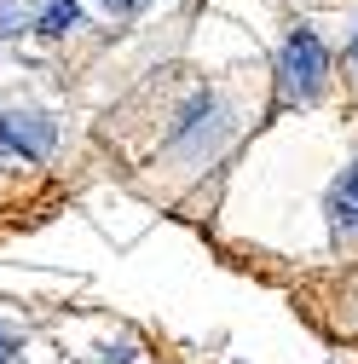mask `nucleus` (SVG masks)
I'll list each match as a JSON object with an SVG mask.
<instances>
[{
  "instance_id": "nucleus-1",
  "label": "nucleus",
  "mask_w": 358,
  "mask_h": 364,
  "mask_svg": "<svg viewBox=\"0 0 358 364\" xmlns=\"http://www.w3.org/2000/svg\"><path fill=\"white\" fill-rule=\"evenodd\" d=\"M162 116H168V133H156V145H151L145 162L162 173L156 197H179L185 186H202V179L232 156L243 122L226 105V93H214V87H202V81L179 87V93L162 105Z\"/></svg>"
},
{
  "instance_id": "nucleus-2",
  "label": "nucleus",
  "mask_w": 358,
  "mask_h": 364,
  "mask_svg": "<svg viewBox=\"0 0 358 364\" xmlns=\"http://www.w3.org/2000/svg\"><path fill=\"white\" fill-rule=\"evenodd\" d=\"M330 93V47L318 41V29L295 23L278 47V70H272V110H312Z\"/></svg>"
},
{
  "instance_id": "nucleus-3",
  "label": "nucleus",
  "mask_w": 358,
  "mask_h": 364,
  "mask_svg": "<svg viewBox=\"0 0 358 364\" xmlns=\"http://www.w3.org/2000/svg\"><path fill=\"white\" fill-rule=\"evenodd\" d=\"M58 127L40 116V110H6L0 116V156H29V162H47L53 156Z\"/></svg>"
},
{
  "instance_id": "nucleus-4",
  "label": "nucleus",
  "mask_w": 358,
  "mask_h": 364,
  "mask_svg": "<svg viewBox=\"0 0 358 364\" xmlns=\"http://www.w3.org/2000/svg\"><path fill=\"white\" fill-rule=\"evenodd\" d=\"M324 220H330V243L335 249H358V151L335 173V186L324 197Z\"/></svg>"
},
{
  "instance_id": "nucleus-5",
  "label": "nucleus",
  "mask_w": 358,
  "mask_h": 364,
  "mask_svg": "<svg viewBox=\"0 0 358 364\" xmlns=\"http://www.w3.org/2000/svg\"><path fill=\"white\" fill-rule=\"evenodd\" d=\"M75 18H81L75 0H47V6L35 12V29H40V35H70V29H75Z\"/></svg>"
},
{
  "instance_id": "nucleus-6",
  "label": "nucleus",
  "mask_w": 358,
  "mask_h": 364,
  "mask_svg": "<svg viewBox=\"0 0 358 364\" xmlns=\"http://www.w3.org/2000/svg\"><path fill=\"white\" fill-rule=\"evenodd\" d=\"M18 358H23V336L0 318V364H18Z\"/></svg>"
},
{
  "instance_id": "nucleus-7",
  "label": "nucleus",
  "mask_w": 358,
  "mask_h": 364,
  "mask_svg": "<svg viewBox=\"0 0 358 364\" xmlns=\"http://www.w3.org/2000/svg\"><path fill=\"white\" fill-rule=\"evenodd\" d=\"M347 70H352V75H358V29H352V35H347Z\"/></svg>"
}]
</instances>
